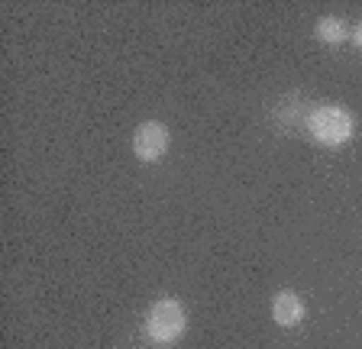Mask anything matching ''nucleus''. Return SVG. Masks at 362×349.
I'll list each match as a JSON object with an SVG mask.
<instances>
[{"mask_svg":"<svg viewBox=\"0 0 362 349\" xmlns=\"http://www.w3.org/2000/svg\"><path fill=\"white\" fill-rule=\"evenodd\" d=\"M143 330L149 336V343H156V346L178 343L181 336L188 333V311H185V304L175 301V297H158L149 307V314H146Z\"/></svg>","mask_w":362,"mask_h":349,"instance_id":"f03ea898","label":"nucleus"},{"mask_svg":"<svg viewBox=\"0 0 362 349\" xmlns=\"http://www.w3.org/2000/svg\"><path fill=\"white\" fill-rule=\"evenodd\" d=\"M308 133L314 136V143L327 146V149H339L353 139L356 117L339 104H320L308 117Z\"/></svg>","mask_w":362,"mask_h":349,"instance_id":"f257e3e1","label":"nucleus"},{"mask_svg":"<svg viewBox=\"0 0 362 349\" xmlns=\"http://www.w3.org/2000/svg\"><path fill=\"white\" fill-rule=\"evenodd\" d=\"M349 42H353V46H356V49H359V52H362V23L349 30Z\"/></svg>","mask_w":362,"mask_h":349,"instance_id":"423d86ee","label":"nucleus"},{"mask_svg":"<svg viewBox=\"0 0 362 349\" xmlns=\"http://www.w3.org/2000/svg\"><path fill=\"white\" fill-rule=\"evenodd\" d=\"M172 146V136H168V126L158 120H146L136 126L133 133V155L139 162H158Z\"/></svg>","mask_w":362,"mask_h":349,"instance_id":"7ed1b4c3","label":"nucleus"},{"mask_svg":"<svg viewBox=\"0 0 362 349\" xmlns=\"http://www.w3.org/2000/svg\"><path fill=\"white\" fill-rule=\"evenodd\" d=\"M304 314H308V307L294 291H279L272 297V320L279 326H298L304 320Z\"/></svg>","mask_w":362,"mask_h":349,"instance_id":"20e7f679","label":"nucleus"},{"mask_svg":"<svg viewBox=\"0 0 362 349\" xmlns=\"http://www.w3.org/2000/svg\"><path fill=\"white\" fill-rule=\"evenodd\" d=\"M317 39L324 46H343V42H349V26L339 16H320L317 20Z\"/></svg>","mask_w":362,"mask_h":349,"instance_id":"39448f33","label":"nucleus"}]
</instances>
